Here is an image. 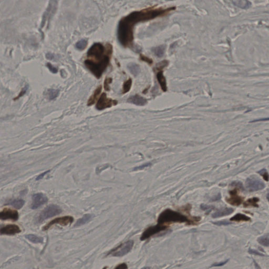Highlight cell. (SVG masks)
I'll return each mask as SVG.
<instances>
[{"label": "cell", "mask_w": 269, "mask_h": 269, "mask_svg": "<svg viewBox=\"0 0 269 269\" xmlns=\"http://www.w3.org/2000/svg\"><path fill=\"white\" fill-rule=\"evenodd\" d=\"M175 10L174 7L167 8L152 7L132 12L120 20L118 25V40L123 47H132L134 38V29L136 24L165 16Z\"/></svg>", "instance_id": "6da1fadb"}, {"label": "cell", "mask_w": 269, "mask_h": 269, "mask_svg": "<svg viewBox=\"0 0 269 269\" xmlns=\"http://www.w3.org/2000/svg\"><path fill=\"white\" fill-rule=\"evenodd\" d=\"M112 53L113 47L109 43L105 46L94 43L87 52V58L84 61L86 67L97 78H100L109 65Z\"/></svg>", "instance_id": "7a4b0ae2"}, {"label": "cell", "mask_w": 269, "mask_h": 269, "mask_svg": "<svg viewBox=\"0 0 269 269\" xmlns=\"http://www.w3.org/2000/svg\"><path fill=\"white\" fill-rule=\"evenodd\" d=\"M201 220L199 217H192L189 218L187 216L170 209L164 210L158 217V223L167 226L172 223H186L189 225H195Z\"/></svg>", "instance_id": "3957f363"}, {"label": "cell", "mask_w": 269, "mask_h": 269, "mask_svg": "<svg viewBox=\"0 0 269 269\" xmlns=\"http://www.w3.org/2000/svg\"><path fill=\"white\" fill-rule=\"evenodd\" d=\"M134 244L133 240H128L123 244H120L116 248L111 250L108 255L116 257H121L125 256L132 250Z\"/></svg>", "instance_id": "277c9868"}, {"label": "cell", "mask_w": 269, "mask_h": 269, "mask_svg": "<svg viewBox=\"0 0 269 269\" xmlns=\"http://www.w3.org/2000/svg\"><path fill=\"white\" fill-rule=\"evenodd\" d=\"M61 208L56 205H51L45 208L37 218V221L41 222L49 218L56 216L62 212Z\"/></svg>", "instance_id": "5b68a950"}, {"label": "cell", "mask_w": 269, "mask_h": 269, "mask_svg": "<svg viewBox=\"0 0 269 269\" xmlns=\"http://www.w3.org/2000/svg\"><path fill=\"white\" fill-rule=\"evenodd\" d=\"M265 186L263 182L254 176L248 178L245 182V187L247 190L250 192L262 190L265 188Z\"/></svg>", "instance_id": "8992f818"}, {"label": "cell", "mask_w": 269, "mask_h": 269, "mask_svg": "<svg viewBox=\"0 0 269 269\" xmlns=\"http://www.w3.org/2000/svg\"><path fill=\"white\" fill-rule=\"evenodd\" d=\"M168 228V226L162 225V224H158L154 226L148 227L146 229L144 232L141 235L140 237V240L143 241L145 240L149 239V238L153 236L154 235L157 234L158 233L160 232L161 231L166 230Z\"/></svg>", "instance_id": "52a82bcc"}, {"label": "cell", "mask_w": 269, "mask_h": 269, "mask_svg": "<svg viewBox=\"0 0 269 269\" xmlns=\"http://www.w3.org/2000/svg\"><path fill=\"white\" fill-rule=\"evenodd\" d=\"M117 104L118 102L117 100L108 98L106 94L104 93L102 94L100 98L98 99L96 104V109L99 111H102L107 108L112 107L113 106H115Z\"/></svg>", "instance_id": "ba28073f"}, {"label": "cell", "mask_w": 269, "mask_h": 269, "mask_svg": "<svg viewBox=\"0 0 269 269\" xmlns=\"http://www.w3.org/2000/svg\"><path fill=\"white\" fill-rule=\"evenodd\" d=\"M74 221V218L71 216H65L63 217L56 218L55 219L49 222L48 224H46L45 226L43 227V230L44 231L47 230L49 229L54 224H60L63 226H66L68 224L72 223Z\"/></svg>", "instance_id": "9c48e42d"}, {"label": "cell", "mask_w": 269, "mask_h": 269, "mask_svg": "<svg viewBox=\"0 0 269 269\" xmlns=\"http://www.w3.org/2000/svg\"><path fill=\"white\" fill-rule=\"evenodd\" d=\"M48 201L47 197L42 193L34 194L32 197V203L31 208L33 209H37L44 205Z\"/></svg>", "instance_id": "30bf717a"}, {"label": "cell", "mask_w": 269, "mask_h": 269, "mask_svg": "<svg viewBox=\"0 0 269 269\" xmlns=\"http://www.w3.org/2000/svg\"><path fill=\"white\" fill-rule=\"evenodd\" d=\"M238 189H239L238 188H235L233 190L229 191L230 197L226 199V202L228 203L235 206H238L242 203L244 198L238 194Z\"/></svg>", "instance_id": "8fae6325"}, {"label": "cell", "mask_w": 269, "mask_h": 269, "mask_svg": "<svg viewBox=\"0 0 269 269\" xmlns=\"http://www.w3.org/2000/svg\"><path fill=\"white\" fill-rule=\"evenodd\" d=\"M19 218V214L14 210L5 208L0 212V219L1 220H17Z\"/></svg>", "instance_id": "7c38bea8"}, {"label": "cell", "mask_w": 269, "mask_h": 269, "mask_svg": "<svg viewBox=\"0 0 269 269\" xmlns=\"http://www.w3.org/2000/svg\"><path fill=\"white\" fill-rule=\"evenodd\" d=\"M21 231L19 226L15 224H9L1 229V235H14Z\"/></svg>", "instance_id": "4fadbf2b"}, {"label": "cell", "mask_w": 269, "mask_h": 269, "mask_svg": "<svg viewBox=\"0 0 269 269\" xmlns=\"http://www.w3.org/2000/svg\"><path fill=\"white\" fill-rule=\"evenodd\" d=\"M127 101L129 103L138 106H144L147 103V99L139 95H135L134 96H131L128 98Z\"/></svg>", "instance_id": "5bb4252c"}, {"label": "cell", "mask_w": 269, "mask_h": 269, "mask_svg": "<svg viewBox=\"0 0 269 269\" xmlns=\"http://www.w3.org/2000/svg\"><path fill=\"white\" fill-rule=\"evenodd\" d=\"M157 79L158 83L160 85L161 90L163 92H166L167 90V86L166 79L164 75L163 71H159L157 73Z\"/></svg>", "instance_id": "9a60e30c"}, {"label": "cell", "mask_w": 269, "mask_h": 269, "mask_svg": "<svg viewBox=\"0 0 269 269\" xmlns=\"http://www.w3.org/2000/svg\"><path fill=\"white\" fill-rule=\"evenodd\" d=\"M234 210L230 208H225L223 209L218 210L212 214V217L214 218H219L224 216H228L230 214H232Z\"/></svg>", "instance_id": "2e32d148"}, {"label": "cell", "mask_w": 269, "mask_h": 269, "mask_svg": "<svg viewBox=\"0 0 269 269\" xmlns=\"http://www.w3.org/2000/svg\"><path fill=\"white\" fill-rule=\"evenodd\" d=\"M102 86L100 85L98 86V87L96 88L95 90L94 91V93L92 95L91 97H90V99L88 100L87 105L88 106H91L93 105L94 103H95L97 98L98 97V95H99L100 92L102 91Z\"/></svg>", "instance_id": "e0dca14e"}, {"label": "cell", "mask_w": 269, "mask_h": 269, "mask_svg": "<svg viewBox=\"0 0 269 269\" xmlns=\"http://www.w3.org/2000/svg\"><path fill=\"white\" fill-rule=\"evenodd\" d=\"M24 203H25V202L23 199H14L13 200L9 201L7 205H12L16 209H19L23 206Z\"/></svg>", "instance_id": "ac0fdd59"}, {"label": "cell", "mask_w": 269, "mask_h": 269, "mask_svg": "<svg viewBox=\"0 0 269 269\" xmlns=\"http://www.w3.org/2000/svg\"><path fill=\"white\" fill-rule=\"evenodd\" d=\"M259 201V199L256 198V197L249 199H248V200L244 202V207L247 208L250 207H258V202Z\"/></svg>", "instance_id": "d6986e66"}, {"label": "cell", "mask_w": 269, "mask_h": 269, "mask_svg": "<svg viewBox=\"0 0 269 269\" xmlns=\"http://www.w3.org/2000/svg\"><path fill=\"white\" fill-rule=\"evenodd\" d=\"M166 51V46L165 45H160L159 46L154 47L152 49V51L154 52L155 55L158 58H161L164 55Z\"/></svg>", "instance_id": "ffe728a7"}, {"label": "cell", "mask_w": 269, "mask_h": 269, "mask_svg": "<svg viewBox=\"0 0 269 269\" xmlns=\"http://www.w3.org/2000/svg\"><path fill=\"white\" fill-rule=\"evenodd\" d=\"M230 220L232 221H237V222L248 221H250V218H249L248 216L243 214H235V216H233L232 218H231Z\"/></svg>", "instance_id": "44dd1931"}, {"label": "cell", "mask_w": 269, "mask_h": 269, "mask_svg": "<svg viewBox=\"0 0 269 269\" xmlns=\"http://www.w3.org/2000/svg\"><path fill=\"white\" fill-rule=\"evenodd\" d=\"M128 69H129L130 73H132V75H134V76H136L138 75L140 71L139 65L135 63H130L129 64Z\"/></svg>", "instance_id": "7402d4cb"}, {"label": "cell", "mask_w": 269, "mask_h": 269, "mask_svg": "<svg viewBox=\"0 0 269 269\" xmlns=\"http://www.w3.org/2000/svg\"><path fill=\"white\" fill-rule=\"evenodd\" d=\"M92 218V215H90V214H86L80 219L77 220V222L75 224V226H81L83 224H85L87 222H89L90 220H91Z\"/></svg>", "instance_id": "603a6c76"}, {"label": "cell", "mask_w": 269, "mask_h": 269, "mask_svg": "<svg viewBox=\"0 0 269 269\" xmlns=\"http://www.w3.org/2000/svg\"><path fill=\"white\" fill-rule=\"evenodd\" d=\"M26 238L29 241L34 244H42L43 242V238L38 237L35 235H28L25 236Z\"/></svg>", "instance_id": "cb8c5ba5"}, {"label": "cell", "mask_w": 269, "mask_h": 269, "mask_svg": "<svg viewBox=\"0 0 269 269\" xmlns=\"http://www.w3.org/2000/svg\"><path fill=\"white\" fill-rule=\"evenodd\" d=\"M233 2L235 5L242 9H247L251 5V3L247 1H235Z\"/></svg>", "instance_id": "d4e9b609"}, {"label": "cell", "mask_w": 269, "mask_h": 269, "mask_svg": "<svg viewBox=\"0 0 269 269\" xmlns=\"http://www.w3.org/2000/svg\"><path fill=\"white\" fill-rule=\"evenodd\" d=\"M59 94V91L58 90L50 89L46 92V96L49 100H52L58 97Z\"/></svg>", "instance_id": "484cf974"}, {"label": "cell", "mask_w": 269, "mask_h": 269, "mask_svg": "<svg viewBox=\"0 0 269 269\" xmlns=\"http://www.w3.org/2000/svg\"><path fill=\"white\" fill-rule=\"evenodd\" d=\"M132 86V80L131 78H129L124 83L122 90L123 94H126L127 93H128L131 89Z\"/></svg>", "instance_id": "4316f807"}, {"label": "cell", "mask_w": 269, "mask_h": 269, "mask_svg": "<svg viewBox=\"0 0 269 269\" xmlns=\"http://www.w3.org/2000/svg\"><path fill=\"white\" fill-rule=\"evenodd\" d=\"M169 62L167 60H164L161 62H159V63L156 65L155 68V71H161L164 67H166L168 65Z\"/></svg>", "instance_id": "83f0119b"}, {"label": "cell", "mask_w": 269, "mask_h": 269, "mask_svg": "<svg viewBox=\"0 0 269 269\" xmlns=\"http://www.w3.org/2000/svg\"><path fill=\"white\" fill-rule=\"evenodd\" d=\"M87 45V42L85 40H81V41H78L76 44V47L77 49L80 51H82L85 49Z\"/></svg>", "instance_id": "f1b7e54d"}, {"label": "cell", "mask_w": 269, "mask_h": 269, "mask_svg": "<svg viewBox=\"0 0 269 269\" xmlns=\"http://www.w3.org/2000/svg\"><path fill=\"white\" fill-rule=\"evenodd\" d=\"M258 241L259 243L262 245V246H265V247H269V238L268 237H262L259 238Z\"/></svg>", "instance_id": "f546056e"}, {"label": "cell", "mask_w": 269, "mask_h": 269, "mask_svg": "<svg viewBox=\"0 0 269 269\" xmlns=\"http://www.w3.org/2000/svg\"><path fill=\"white\" fill-rule=\"evenodd\" d=\"M258 173L259 174H260V175L263 178V179H264L265 181H267V182H268V181H269V173H268V171H267L266 169H261L260 171H259L258 172Z\"/></svg>", "instance_id": "4dcf8cb0"}, {"label": "cell", "mask_w": 269, "mask_h": 269, "mask_svg": "<svg viewBox=\"0 0 269 269\" xmlns=\"http://www.w3.org/2000/svg\"><path fill=\"white\" fill-rule=\"evenodd\" d=\"M140 58L141 61H143V62H146L149 65H152L153 63V61L152 58H148L146 56L143 55V54H140Z\"/></svg>", "instance_id": "1f68e13d"}, {"label": "cell", "mask_w": 269, "mask_h": 269, "mask_svg": "<svg viewBox=\"0 0 269 269\" xmlns=\"http://www.w3.org/2000/svg\"><path fill=\"white\" fill-rule=\"evenodd\" d=\"M111 82H112V78H106L105 79V81H104V84L105 90H107V91H108V90H110V86H109V85H110V84L111 83Z\"/></svg>", "instance_id": "d6a6232c"}, {"label": "cell", "mask_w": 269, "mask_h": 269, "mask_svg": "<svg viewBox=\"0 0 269 269\" xmlns=\"http://www.w3.org/2000/svg\"><path fill=\"white\" fill-rule=\"evenodd\" d=\"M46 66L49 68L50 71L53 73H56L58 72V69H56L55 67H54L51 64H50L49 63H48L46 64Z\"/></svg>", "instance_id": "836d02e7"}, {"label": "cell", "mask_w": 269, "mask_h": 269, "mask_svg": "<svg viewBox=\"0 0 269 269\" xmlns=\"http://www.w3.org/2000/svg\"><path fill=\"white\" fill-rule=\"evenodd\" d=\"M115 269H128V266L126 263H123L122 264L118 265L117 267H116Z\"/></svg>", "instance_id": "e575fe53"}, {"label": "cell", "mask_w": 269, "mask_h": 269, "mask_svg": "<svg viewBox=\"0 0 269 269\" xmlns=\"http://www.w3.org/2000/svg\"><path fill=\"white\" fill-rule=\"evenodd\" d=\"M214 224L217 225V226H222V225L226 226V225H228V224H230V222H228V221H218V222H214Z\"/></svg>", "instance_id": "d590c367"}, {"label": "cell", "mask_w": 269, "mask_h": 269, "mask_svg": "<svg viewBox=\"0 0 269 269\" xmlns=\"http://www.w3.org/2000/svg\"><path fill=\"white\" fill-rule=\"evenodd\" d=\"M213 208L211 206H209V205H201V209L203 210H211L213 209Z\"/></svg>", "instance_id": "8d00e7d4"}, {"label": "cell", "mask_w": 269, "mask_h": 269, "mask_svg": "<svg viewBox=\"0 0 269 269\" xmlns=\"http://www.w3.org/2000/svg\"><path fill=\"white\" fill-rule=\"evenodd\" d=\"M26 90H27V88H24L22 90L21 92V93H20V94L19 95V96H17V97H16V98H15L14 99H15V100H16V99H19V97H22V96H23L24 94H25V93L26 92Z\"/></svg>", "instance_id": "74e56055"}, {"label": "cell", "mask_w": 269, "mask_h": 269, "mask_svg": "<svg viewBox=\"0 0 269 269\" xmlns=\"http://www.w3.org/2000/svg\"><path fill=\"white\" fill-rule=\"evenodd\" d=\"M227 262H228V260H226V261H224V262H222L219 263H215V264H214V265H212L211 267H221V266H222V265H223L225 264H226Z\"/></svg>", "instance_id": "f35d334b"}, {"label": "cell", "mask_w": 269, "mask_h": 269, "mask_svg": "<svg viewBox=\"0 0 269 269\" xmlns=\"http://www.w3.org/2000/svg\"><path fill=\"white\" fill-rule=\"evenodd\" d=\"M49 172V170H48V171H45V172H44V173H42V174H41V175H39V176H38V177H37V180H40L41 179H42V178H43V177H44V176H45L46 174H47V173H48Z\"/></svg>", "instance_id": "ab89813d"}, {"label": "cell", "mask_w": 269, "mask_h": 269, "mask_svg": "<svg viewBox=\"0 0 269 269\" xmlns=\"http://www.w3.org/2000/svg\"><path fill=\"white\" fill-rule=\"evenodd\" d=\"M267 120H269V118H262V119H260V120H254L253 121H251V123H254V122H262V121H267Z\"/></svg>", "instance_id": "60d3db41"}, {"label": "cell", "mask_w": 269, "mask_h": 269, "mask_svg": "<svg viewBox=\"0 0 269 269\" xmlns=\"http://www.w3.org/2000/svg\"><path fill=\"white\" fill-rule=\"evenodd\" d=\"M150 164H144V165H143V166H141V167H137V168H136L135 169H142L144 168H145L146 167L149 166Z\"/></svg>", "instance_id": "b9f144b4"}, {"label": "cell", "mask_w": 269, "mask_h": 269, "mask_svg": "<svg viewBox=\"0 0 269 269\" xmlns=\"http://www.w3.org/2000/svg\"><path fill=\"white\" fill-rule=\"evenodd\" d=\"M267 199H268V201L269 202V192L267 194Z\"/></svg>", "instance_id": "7bdbcfd3"}, {"label": "cell", "mask_w": 269, "mask_h": 269, "mask_svg": "<svg viewBox=\"0 0 269 269\" xmlns=\"http://www.w3.org/2000/svg\"><path fill=\"white\" fill-rule=\"evenodd\" d=\"M141 269H150V268H149V267H144V268Z\"/></svg>", "instance_id": "ee69618b"}]
</instances>
